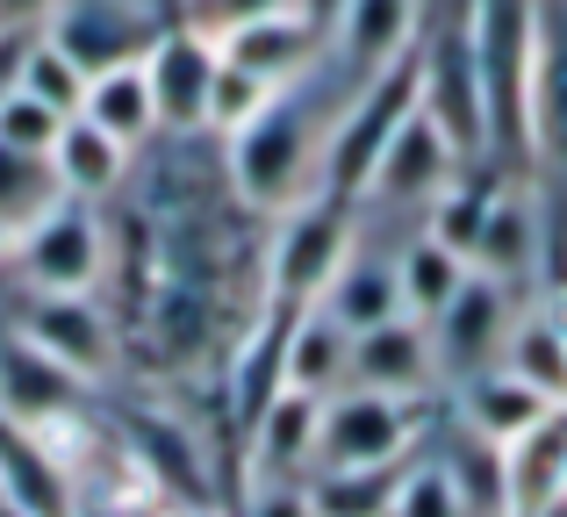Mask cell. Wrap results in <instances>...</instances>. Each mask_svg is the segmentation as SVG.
I'll return each mask as SVG.
<instances>
[{
    "label": "cell",
    "instance_id": "cell-8",
    "mask_svg": "<svg viewBox=\"0 0 567 517\" xmlns=\"http://www.w3.org/2000/svg\"><path fill=\"white\" fill-rule=\"evenodd\" d=\"M8 259L29 280V294H94L109 273V224L86 201H58Z\"/></svg>",
    "mask_w": 567,
    "mask_h": 517
},
{
    "label": "cell",
    "instance_id": "cell-42",
    "mask_svg": "<svg viewBox=\"0 0 567 517\" xmlns=\"http://www.w3.org/2000/svg\"><path fill=\"white\" fill-rule=\"evenodd\" d=\"M525 517H567V496H560V504H539V510H525Z\"/></svg>",
    "mask_w": 567,
    "mask_h": 517
},
{
    "label": "cell",
    "instance_id": "cell-32",
    "mask_svg": "<svg viewBox=\"0 0 567 517\" xmlns=\"http://www.w3.org/2000/svg\"><path fill=\"white\" fill-rule=\"evenodd\" d=\"M431 467L445 475V489H453V504L467 517H503V453L482 446V438L453 432V446H424Z\"/></svg>",
    "mask_w": 567,
    "mask_h": 517
},
{
    "label": "cell",
    "instance_id": "cell-5",
    "mask_svg": "<svg viewBox=\"0 0 567 517\" xmlns=\"http://www.w3.org/2000/svg\"><path fill=\"white\" fill-rule=\"evenodd\" d=\"M424 453V403L338 389L317 424V467H402ZM309 467V475H317Z\"/></svg>",
    "mask_w": 567,
    "mask_h": 517
},
{
    "label": "cell",
    "instance_id": "cell-15",
    "mask_svg": "<svg viewBox=\"0 0 567 517\" xmlns=\"http://www.w3.org/2000/svg\"><path fill=\"white\" fill-rule=\"evenodd\" d=\"M86 417V381L65 374L58 360H43L22 338H0V424H22V432H58V424Z\"/></svg>",
    "mask_w": 567,
    "mask_h": 517
},
{
    "label": "cell",
    "instance_id": "cell-43",
    "mask_svg": "<svg viewBox=\"0 0 567 517\" xmlns=\"http://www.w3.org/2000/svg\"><path fill=\"white\" fill-rule=\"evenodd\" d=\"M158 517H216V510H158Z\"/></svg>",
    "mask_w": 567,
    "mask_h": 517
},
{
    "label": "cell",
    "instance_id": "cell-26",
    "mask_svg": "<svg viewBox=\"0 0 567 517\" xmlns=\"http://www.w3.org/2000/svg\"><path fill=\"white\" fill-rule=\"evenodd\" d=\"M567 152V0H539V65H532V158Z\"/></svg>",
    "mask_w": 567,
    "mask_h": 517
},
{
    "label": "cell",
    "instance_id": "cell-33",
    "mask_svg": "<svg viewBox=\"0 0 567 517\" xmlns=\"http://www.w3.org/2000/svg\"><path fill=\"white\" fill-rule=\"evenodd\" d=\"M14 94H29V101H43L51 115H80V101H86V72L72 65L58 43H43V29H37V43H29V58H22V86Z\"/></svg>",
    "mask_w": 567,
    "mask_h": 517
},
{
    "label": "cell",
    "instance_id": "cell-23",
    "mask_svg": "<svg viewBox=\"0 0 567 517\" xmlns=\"http://www.w3.org/2000/svg\"><path fill=\"white\" fill-rule=\"evenodd\" d=\"M496 366H503L511 381H525L532 395H546V403H567V331H560L554 309H546V302L517 309L511 331H503Z\"/></svg>",
    "mask_w": 567,
    "mask_h": 517
},
{
    "label": "cell",
    "instance_id": "cell-10",
    "mask_svg": "<svg viewBox=\"0 0 567 517\" xmlns=\"http://www.w3.org/2000/svg\"><path fill=\"white\" fill-rule=\"evenodd\" d=\"M416 37H424V0H338V14L323 22V43H331V65L346 86L410 58Z\"/></svg>",
    "mask_w": 567,
    "mask_h": 517
},
{
    "label": "cell",
    "instance_id": "cell-40",
    "mask_svg": "<svg viewBox=\"0 0 567 517\" xmlns=\"http://www.w3.org/2000/svg\"><path fill=\"white\" fill-rule=\"evenodd\" d=\"M51 8H58V0H0V29H43Z\"/></svg>",
    "mask_w": 567,
    "mask_h": 517
},
{
    "label": "cell",
    "instance_id": "cell-4",
    "mask_svg": "<svg viewBox=\"0 0 567 517\" xmlns=\"http://www.w3.org/2000/svg\"><path fill=\"white\" fill-rule=\"evenodd\" d=\"M416 115L453 144L460 166H488V115H482V72H474L467 14L424 22V37H416Z\"/></svg>",
    "mask_w": 567,
    "mask_h": 517
},
{
    "label": "cell",
    "instance_id": "cell-18",
    "mask_svg": "<svg viewBox=\"0 0 567 517\" xmlns=\"http://www.w3.org/2000/svg\"><path fill=\"white\" fill-rule=\"evenodd\" d=\"M0 504H14L22 517H80V482L37 432L0 424Z\"/></svg>",
    "mask_w": 567,
    "mask_h": 517
},
{
    "label": "cell",
    "instance_id": "cell-25",
    "mask_svg": "<svg viewBox=\"0 0 567 517\" xmlns=\"http://www.w3.org/2000/svg\"><path fill=\"white\" fill-rule=\"evenodd\" d=\"M80 123H94L101 137H115L123 152L158 137V108H152V80H144V58L137 65H115V72H94L86 80V101H80Z\"/></svg>",
    "mask_w": 567,
    "mask_h": 517
},
{
    "label": "cell",
    "instance_id": "cell-9",
    "mask_svg": "<svg viewBox=\"0 0 567 517\" xmlns=\"http://www.w3.org/2000/svg\"><path fill=\"white\" fill-rule=\"evenodd\" d=\"M14 338L37 345L43 360H58L65 374H80L86 389L115 366V323L101 317L94 294H29L14 309Z\"/></svg>",
    "mask_w": 567,
    "mask_h": 517
},
{
    "label": "cell",
    "instance_id": "cell-35",
    "mask_svg": "<svg viewBox=\"0 0 567 517\" xmlns=\"http://www.w3.org/2000/svg\"><path fill=\"white\" fill-rule=\"evenodd\" d=\"M280 8H302V0H181V14L173 22H187L194 37H230V29L259 22V14H280Z\"/></svg>",
    "mask_w": 567,
    "mask_h": 517
},
{
    "label": "cell",
    "instance_id": "cell-1",
    "mask_svg": "<svg viewBox=\"0 0 567 517\" xmlns=\"http://www.w3.org/2000/svg\"><path fill=\"white\" fill-rule=\"evenodd\" d=\"M346 80H338L331 51L317 72L288 80L259 115H251L237 137H223V173H230L237 209L251 216H280L302 195H317V166H323V130H331Z\"/></svg>",
    "mask_w": 567,
    "mask_h": 517
},
{
    "label": "cell",
    "instance_id": "cell-30",
    "mask_svg": "<svg viewBox=\"0 0 567 517\" xmlns=\"http://www.w3.org/2000/svg\"><path fill=\"white\" fill-rule=\"evenodd\" d=\"M402 467H317V475H302L309 517H388L402 489Z\"/></svg>",
    "mask_w": 567,
    "mask_h": 517
},
{
    "label": "cell",
    "instance_id": "cell-19",
    "mask_svg": "<svg viewBox=\"0 0 567 517\" xmlns=\"http://www.w3.org/2000/svg\"><path fill=\"white\" fill-rule=\"evenodd\" d=\"M546 395H532L525 381H511L503 366H482V374H460L453 381V432L482 438V446H511V438H525L532 424L546 417Z\"/></svg>",
    "mask_w": 567,
    "mask_h": 517
},
{
    "label": "cell",
    "instance_id": "cell-22",
    "mask_svg": "<svg viewBox=\"0 0 567 517\" xmlns=\"http://www.w3.org/2000/svg\"><path fill=\"white\" fill-rule=\"evenodd\" d=\"M346 352H352V338L338 331L323 309H302V317H288V331H280V389L331 403V395L346 389Z\"/></svg>",
    "mask_w": 567,
    "mask_h": 517
},
{
    "label": "cell",
    "instance_id": "cell-7",
    "mask_svg": "<svg viewBox=\"0 0 567 517\" xmlns=\"http://www.w3.org/2000/svg\"><path fill=\"white\" fill-rule=\"evenodd\" d=\"M123 461L158 496V510H216L208 446L166 410H123Z\"/></svg>",
    "mask_w": 567,
    "mask_h": 517
},
{
    "label": "cell",
    "instance_id": "cell-3",
    "mask_svg": "<svg viewBox=\"0 0 567 517\" xmlns=\"http://www.w3.org/2000/svg\"><path fill=\"white\" fill-rule=\"evenodd\" d=\"M360 245V201L338 195H302L295 209L274 216V245H266V317H302L323 302L338 266Z\"/></svg>",
    "mask_w": 567,
    "mask_h": 517
},
{
    "label": "cell",
    "instance_id": "cell-6",
    "mask_svg": "<svg viewBox=\"0 0 567 517\" xmlns=\"http://www.w3.org/2000/svg\"><path fill=\"white\" fill-rule=\"evenodd\" d=\"M158 29H166L158 0H58L43 14V43H58L86 80L115 72V65H137L158 43Z\"/></svg>",
    "mask_w": 567,
    "mask_h": 517
},
{
    "label": "cell",
    "instance_id": "cell-20",
    "mask_svg": "<svg viewBox=\"0 0 567 517\" xmlns=\"http://www.w3.org/2000/svg\"><path fill=\"white\" fill-rule=\"evenodd\" d=\"M567 496V403H554L525 438L503 446V517H525Z\"/></svg>",
    "mask_w": 567,
    "mask_h": 517
},
{
    "label": "cell",
    "instance_id": "cell-37",
    "mask_svg": "<svg viewBox=\"0 0 567 517\" xmlns=\"http://www.w3.org/2000/svg\"><path fill=\"white\" fill-rule=\"evenodd\" d=\"M388 517H467L453 504V489H445V475L431 467V453H416L410 467H402V489H395V510Z\"/></svg>",
    "mask_w": 567,
    "mask_h": 517
},
{
    "label": "cell",
    "instance_id": "cell-27",
    "mask_svg": "<svg viewBox=\"0 0 567 517\" xmlns=\"http://www.w3.org/2000/svg\"><path fill=\"white\" fill-rule=\"evenodd\" d=\"M51 173H58V195L65 201H109L115 187H123V173H130V152L115 137H101L94 123H80L72 115L65 130H58V144H51Z\"/></svg>",
    "mask_w": 567,
    "mask_h": 517
},
{
    "label": "cell",
    "instance_id": "cell-34",
    "mask_svg": "<svg viewBox=\"0 0 567 517\" xmlns=\"http://www.w3.org/2000/svg\"><path fill=\"white\" fill-rule=\"evenodd\" d=\"M274 94H280V86H259L251 72H237V65H223V58H216V86H208V137H237V130H245Z\"/></svg>",
    "mask_w": 567,
    "mask_h": 517
},
{
    "label": "cell",
    "instance_id": "cell-24",
    "mask_svg": "<svg viewBox=\"0 0 567 517\" xmlns=\"http://www.w3.org/2000/svg\"><path fill=\"white\" fill-rule=\"evenodd\" d=\"M323 317L338 323V331H374V323L388 317H402V294H395V259H381V252H367V245H352V259L338 266V280L323 288Z\"/></svg>",
    "mask_w": 567,
    "mask_h": 517
},
{
    "label": "cell",
    "instance_id": "cell-38",
    "mask_svg": "<svg viewBox=\"0 0 567 517\" xmlns=\"http://www.w3.org/2000/svg\"><path fill=\"white\" fill-rule=\"evenodd\" d=\"M245 517H309L302 482H251V489H245Z\"/></svg>",
    "mask_w": 567,
    "mask_h": 517
},
{
    "label": "cell",
    "instance_id": "cell-17",
    "mask_svg": "<svg viewBox=\"0 0 567 517\" xmlns=\"http://www.w3.org/2000/svg\"><path fill=\"white\" fill-rule=\"evenodd\" d=\"M546 266V209L532 187H496V201H488V224H482V245H474V273L503 280V288H525L532 273Z\"/></svg>",
    "mask_w": 567,
    "mask_h": 517
},
{
    "label": "cell",
    "instance_id": "cell-11",
    "mask_svg": "<svg viewBox=\"0 0 567 517\" xmlns=\"http://www.w3.org/2000/svg\"><path fill=\"white\" fill-rule=\"evenodd\" d=\"M439 352H431V331L416 317H388L374 331H352L346 352V389L367 395H395V403H431L439 389Z\"/></svg>",
    "mask_w": 567,
    "mask_h": 517
},
{
    "label": "cell",
    "instance_id": "cell-14",
    "mask_svg": "<svg viewBox=\"0 0 567 517\" xmlns=\"http://www.w3.org/2000/svg\"><path fill=\"white\" fill-rule=\"evenodd\" d=\"M453 180H460L453 144H445L439 130L424 123V115H410V123L388 137V152L374 158V173H367L360 209H416V216H424Z\"/></svg>",
    "mask_w": 567,
    "mask_h": 517
},
{
    "label": "cell",
    "instance_id": "cell-12",
    "mask_svg": "<svg viewBox=\"0 0 567 517\" xmlns=\"http://www.w3.org/2000/svg\"><path fill=\"white\" fill-rule=\"evenodd\" d=\"M511 317H517V294L503 288V280H488V273H467L453 302H445L439 317L424 323V331H431V352H439V374L460 381V374H482V366H496Z\"/></svg>",
    "mask_w": 567,
    "mask_h": 517
},
{
    "label": "cell",
    "instance_id": "cell-29",
    "mask_svg": "<svg viewBox=\"0 0 567 517\" xmlns=\"http://www.w3.org/2000/svg\"><path fill=\"white\" fill-rule=\"evenodd\" d=\"M503 180H488L482 166H460V180L445 187L439 201H431L424 216H416V230H424L431 245H445L453 259L474 266V245H482V224H488V201H496Z\"/></svg>",
    "mask_w": 567,
    "mask_h": 517
},
{
    "label": "cell",
    "instance_id": "cell-21",
    "mask_svg": "<svg viewBox=\"0 0 567 517\" xmlns=\"http://www.w3.org/2000/svg\"><path fill=\"white\" fill-rule=\"evenodd\" d=\"M317 424H323L317 395L274 389V403L251 417V482H302L317 467Z\"/></svg>",
    "mask_w": 567,
    "mask_h": 517
},
{
    "label": "cell",
    "instance_id": "cell-13",
    "mask_svg": "<svg viewBox=\"0 0 567 517\" xmlns=\"http://www.w3.org/2000/svg\"><path fill=\"white\" fill-rule=\"evenodd\" d=\"M144 80H152V108L166 137H202L208 130V86H216V43L194 37L187 22H166L158 43L144 51Z\"/></svg>",
    "mask_w": 567,
    "mask_h": 517
},
{
    "label": "cell",
    "instance_id": "cell-41",
    "mask_svg": "<svg viewBox=\"0 0 567 517\" xmlns=\"http://www.w3.org/2000/svg\"><path fill=\"white\" fill-rule=\"evenodd\" d=\"M302 8L317 14V22H331V14H338V0H302Z\"/></svg>",
    "mask_w": 567,
    "mask_h": 517
},
{
    "label": "cell",
    "instance_id": "cell-2",
    "mask_svg": "<svg viewBox=\"0 0 567 517\" xmlns=\"http://www.w3.org/2000/svg\"><path fill=\"white\" fill-rule=\"evenodd\" d=\"M467 43L482 72L488 158H532V65H539V0H467Z\"/></svg>",
    "mask_w": 567,
    "mask_h": 517
},
{
    "label": "cell",
    "instance_id": "cell-28",
    "mask_svg": "<svg viewBox=\"0 0 567 517\" xmlns=\"http://www.w3.org/2000/svg\"><path fill=\"white\" fill-rule=\"evenodd\" d=\"M58 201H65V195H58L51 158L0 144V252H14V245H22L29 230H37L43 216L58 209Z\"/></svg>",
    "mask_w": 567,
    "mask_h": 517
},
{
    "label": "cell",
    "instance_id": "cell-36",
    "mask_svg": "<svg viewBox=\"0 0 567 517\" xmlns=\"http://www.w3.org/2000/svg\"><path fill=\"white\" fill-rule=\"evenodd\" d=\"M58 130H65V115H51L43 101H29V94H8V101H0V144H14V152L51 158Z\"/></svg>",
    "mask_w": 567,
    "mask_h": 517
},
{
    "label": "cell",
    "instance_id": "cell-16",
    "mask_svg": "<svg viewBox=\"0 0 567 517\" xmlns=\"http://www.w3.org/2000/svg\"><path fill=\"white\" fill-rule=\"evenodd\" d=\"M323 22L309 8H280V14H259V22L230 29V37H216V58L237 72H251L259 86H288L302 80V72L323 65Z\"/></svg>",
    "mask_w": 567,
    "mask_h": 517
},
{
    "label": "cell",
    "instance_id": "cell-39",
    "mask_svg": "<svg viewBox=\"0 0 567 517\" xmlns=\"http://www.w3.org/2000/svg\"><path fill=\"white\" fill-rule=\"evenodd\" d=\"M29 43H37V29H0V101L22 86V58H29Z\"/></svg>",
    "mask_w": 567,
    "mask_h": 517
},
{
    "label": "cell",
    "instance_id": "cell-44",
    "mask_svg": "<svg viewBox=\"0 0 567 517\" xmlns=\"http://www.w3.org/2000/svg\"><path fill=\"white\" fill-rule=\"evenodd\" d=\"M0 517H22V510H14V504H0Z\"/></svg>",
    "mask_w": 567,
    "mask_h": 517
},
{
    "label": "cell",
    "instance_id": "cell-31",
    "mask_svg": "<svg viewBox=\"0 0 567 517\" xmlns=\"http://www.w3.org/2000/svg\"><path fill=\"white\" fill-rule=\"evenodd\" d=\"M474 266L467 259H453L445 245H431L424 230H410V245L395 252V294H402V317H416V323H431L445 302L460 294V280H467Z\"/></svg>",
    "mask_w": 567,
    "mask_h": 517
}]
</instances>
